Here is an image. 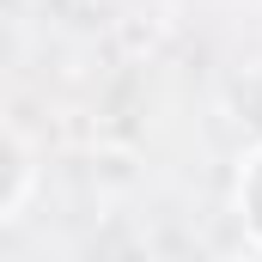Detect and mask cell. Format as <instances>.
I'll return each mask as SVG.
<instances>
[{"label":"cell","instance_id":"1","mask_svg":"<svg viewBox=\"0 0 262 262\" xmlns=\"http://www.w3.org/2000/svg\"><path fill=\"white\" fill-rule=\"evenodd\" d=\"M238 213H244L250 238L262 244V152H250V165L238 171Z\"/></svg>","mask_w":262,"mask_h":262}]
</instances>
